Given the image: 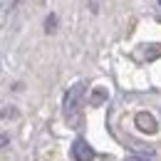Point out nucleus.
<instances>
[{
	"mask_svg": "<svg viewBox=\"0 0 161 161\" xmlns=\"http://www.w3.org/2000/svg\"><path fill=\"white\" fill-rule=\"evenodd\" d=\"M82 99H84V84L77 82V84H72V87L64 92V99H62V109H64V114H67V117L77 114V109L82 107Z\"/></svg>",
	"mask_w": 161,
	"mask_h": 161,
	"instance_id": "obj_1",
	"label": "nucleus"
},
{
	"mask_svg": "<svg viewBox=\"0 0 161 161\" xmlns=\"http://www.w3.org/2000/svg\"><path fill=\"white\" fill-rule=\"evenodd\" d=\"M72 159L75 161H92L94 151H92V146L84 139H75V144H72Z\"/></svg>",
	"mask_w": 161,
	"mask_h": 161,
	"instance_id": "obj_2",
	"label": "nucleus"
},
{
	"mask_svg": "<svg viewBox=\"0 0 161 161\" xmlns=\"http://www.w3.org/2000/svg\"><path fill=\"white\" fill-rule=\"evenodd\" d=\"M134 124L139 126L141 131H146V134H154V131L159 129V124H156V119H154V114H149V112H139L136 119H134Z\"/></svg>",
	"mask_w": 161,
	"mask_h": 161,
	"instance_id": "obj_3",
	"label": "nucleus"
},
{
	"mask_svg": "<svg viewBox=\"0 0 161 161\" xmlns=\"http://www.w3.org/2000/svg\"><path fill=\"white\" fill-rule=\"evenodd\" d=\"M154 159H156V156H154V151H151V149H139L134 156H129L126 161H154Z\"/></svg>",
	"mask_w": 161,
	"mask_h": 161,
	"instance_id": "obj_4",
	"label": "nucleus"
},
{
	"mask_svg": "<svg viewBox=\"0 0 161 161\" xmlns=\"http://www.w3.org/2000/svg\"><path fill=\"white\" fill-rule=\"evenodd\" d=\"M107 97H109V92H107V89H104V87H97V89H94V92H92V104H94V107H99L102 102L107 99Z\"/></svg>",
	"mask_w": 161,
	"mask_h": 161,
	"instance_id": "obj_5",
	"label": "nucleus"
},
{
	"mask_svg": "<svg viewBox=\"0 0 161 161\" xmlns=\"http://www.w3.org/2000/svg\"><path fill=\"white\" fill-rule=\"evenodd\" d=\"M45 25H47V32H50V30H55V18H47Z\"/></svg>",
	"mask_w": 161,
	"mask_h": 161,
	"instance_id": "obj_6",
	"label": "nucleus"
},
{
	"mask_svg": "<svg viewBox=\"0 0 161 161\" xmlns=\"http://www.w3.org/2000/svg\"><path fill=\"white\" fill-rule=\"evenodd\" d=\"M5 141H8V136H0V146H3V144H5Z\"/></svg>",
	"mask_w": 161,
	"mask_h": 161,
	"instance_id": "obj_7",
	"label": "nucleus"
},
{
	"mask_svg": "<svg viewBox=\"0 0 161 161\" xmlns=\"http://www.w3.org/2000/svg\"><path fill=\"white\" fill-rule=\"evenodd\" d=\"M159 3H161V0H159Z\"/></svg>",
	"mask_w": 161,
	"mask_h": 161,
	"instance_id": "obj_8",
	"label": "nucleus"
}]
</instances>
